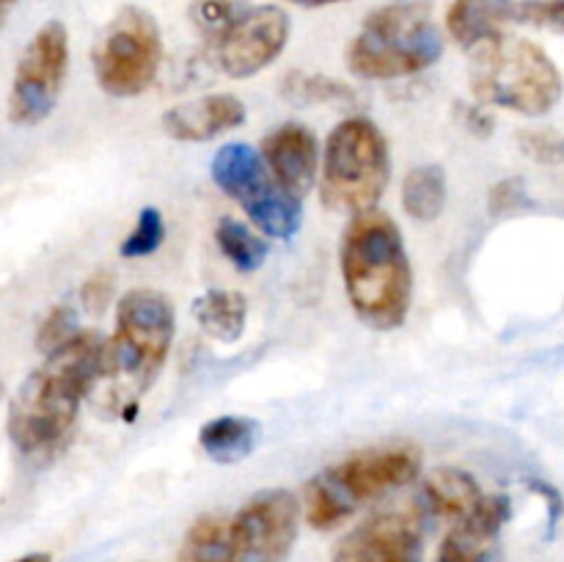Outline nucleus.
<instances>
[{"label":"nucleus","instance_id":"obj_26","mask_svg":"<svg viewBox=\"0 0 564 562\" xmlns=\"http://www.w3.org/2000/svg\"><path fill=\"white\" fill-rule=\"evenodd\" d=\"M165 240V218L158 207H143L138 213L135 226H132L130 235L124 237V242L119 246V253L124 259H143L152 257Z\"/></svg>","mask_w":564,"mask_h":562},{"label":"nucleus","instance_id":"obj_1","mask_svg":"<svg viewBox=\"0 0 564 562\" xmlns=\"http://www.w3.org/2000/svg\"><path fill=\"white\" fill-rule=\"evenodd\" d=\"M105 372V336L80 331L22 380L9 406L11 441L25 455H42L75 424L83 400L99 386Z\"/></svg>","mask_w":564,"mask_h":562},{"label":"nucleus","instance_id":"obj_14","mask_svg":"<svg viewBox=\"0 0 564 562\" xmlns=\"http://www.w3.org/2000/svg\"><path fill=\"white\" fill-rule=\"evenodd\" d=\"M264 165L286 193L303 198L319 176V141L306 125L286 121L268 132L259 147Z\"/></svg>","mask_w":564,"mask_h":562},{"label":"nucleus","instance_id":"obj_36","mask_svg":"<svg viewBox=\"0 0 564 562\" xmlns=\"http://www.w3.org/2000/svg\"><path fill=\"white\" fill-rule=\"evenodd\" d=\"M0 395H3V383H0Z\"/></svg>","mask_w":564,"mask_h":562},{"label":"nucleus","instance_id":"obj_25","mask_svg":"<svg viewBox=\"0 0 564 562\" xmlns=\"http://www.w3.org/2000/svg\"><path fill=\"white\" fill-rule=\"evenodd\" d=\"M251 9L248 0H191V20L204 39L215 42Z\"/></svg>","mask_w":564,"mask_h":562},{"label":"nucleus","instance_id":"obj_5","mask_svg":"<svg viewBox=\"0 0 564 562\" xmlns=\"http://www.w3.org/2000/svg\"><path fill=\"white\" fill-rule=\"evenodd\" d=\"M441 55L444 36L430 0H394L364 20L347 47V66L361 80H397L430 69Z\"/></svg>","mask_w":564,"mask_h":562},{"label":"nucleus","instance_id":"obj_31","mask_svg":"<svg viewBox=\"0 0 564 562\" xmlns=\"http://www.w3.org/2000/svg\"><path fill=\"white\" fill-rule=\"evenodd\" d=\"M527 198V187H523V180L518 176H510V180H501L490 187V196H488V209L494 215H507V213H516L518 207L523 204Z\"/></svg>","mask_w":564,"mask_h":562},{"label":"nucleus","instance_id":"obj_27","mask_svg":"<svg viewBox=\"0 0 564 562\" xmlns=\"http://www.w3.org/2000/svg\"><path fill=\"white\" fill-rule=\"evenodd\" d=\"M80 323H77V309L69 303H58L44 314V320L36 328V347L47 356V353L58 350L66 342L75 339L80 334Z\"/></svg>","mask_w":564,"mask_h":562},{"label":"nucleus","instance_id":"obj_33","mask_svg":"<svg viewBox=\"0 0 564 562\" xmlns=\"http://www.w3.org/2000/svg\"><path fill=\"white\" fill-rule=\"evenodd\" d=\"M292 6H303V9H323V6H334V3H345V0H286Z\"/></svg>","mask_w":564,"mask_h":562},{"label":"nucleus","instance_id":"obj_16","mask_svg":"<svg viewBox=\"0 0 564 562\" xmlns=\"http://www.w3.org/2000/svg\"><path fill=\"white\" fill-rule=\"evenodd\" d=\"M246 105L235 94H207L165 110L163 130L174 141L202 143L231 132L246 121Z\"/></svg>","mask_w":564,"mask_h":562},{"label":"nucleus","instance_id":"obj_7","mask_svg":"<svg viewBox=\"0 0 564 562\" xmlns=\"http://www.w3.org/2000/svg\"><path fill=\"white\" fill-rule=\"evenodd\" d=\"M391 182V149L367 116H350L330 130L319 169V202L330 213L375 209Z\"/></svg>","mask_w":564,"mask_h":562},{"label":"nucleus","instance_id":"obj_19","mask_svg":"<svg viewBox=\"0 0 564 562\" xmlns=\"http://www.w3.org/2000/svg\"><path fill=\"white\" fill-rule=\"evenodd\" d=\"M259 433H262V428H259L257 419L224 413V417H215L202 424L198 446L207 452L209 461L231 466V463H242L257 450Z\"/></svg>","mask_w":564,"mask_h":562},{"label":"nucleus","instance_id":"obj_10","mask_svg":"<svg viewBox=\"0 0 564 562\" xmlns=\"http://www.w3.org/2000/svg\"><path fill=\"white\" fill-rule=\"evenodd\" d=\"M66 72H69V33L64 22L50 20L33 33L17 61L9 91L11 125H42L58 105Z\"/></svg>","mask_w":564,"mask_h":562},{"label":"nucleus","instance_id":"obj_29","mask_svg":"<svg viewBox=\"0 0 564 562\" xmlns=\"http://www.w3.org/2000/svg\"><path fill=\"white\" fill-rule=\"evenodd\" d=\"M512 20L564 33V0H523L512 6Z\"/></svg>","mask_w":564,"mask_h":562},{"label":"nucleus","instance_id":"obj_11","mask_svg":"<svg viewBox=\"0 0 564 562\" xmlns=\"http://www.w3.org/2000/svg\"><path fill=\"white\" fill-rule=\"evenodd\" d=\"M301 501L286 488L253 494L229 521L235 562H286L301 532Z\"/></svg>","mask_w":564,"mask_h":562},{"label":"nucleus","instance_id":"obj_30","mask_svg":"<svg viewBox=\"0 0 564 562\" xmlns=\"http://www.w3.org/2000/svg\"><path fill=\"white\" fill-rule=\"evenodd\" d=\"M113 290H116V281L110 270H97L94 275H88L80 287V301L88 312L99 314L108 309V303L113 301Z\"/></svg>","mask_w":564,"mask_h":562},{"label":"nucleus","instance_id":"obj_22","mask_svg":"<svg viewBox=\"0 0 564 562\" xmlns=\"http://www.w3.org/2000/svg\"><path fill=\"white\" fill-rule=\"evenodd\" d=\"M402 207L416 220H435L446 207L449 185H446V171L441 165L427 163L416 165L402 180Z\"/></svg>","mask_w":564,"mask_h":562},{"label":"nucleus","instance_id":"obj_24","mask_svg":"<svg viewBox=\"0 0 564 562\" xmlns=\"http://www.w3.org/2000/svg\"><path fill=\"white\" fill-rule=\"evenodd\" d=\"M215 242H218L220 253L235 264L242 273H251L259 270L268 259V240L262 237V231L253 229V226L242 224V220L224 215L215 226Z\"/></svg>","mask_w":564,"mask_h":562},{"label":"nucleus","instance_id":"obj_23","mask_svg":"<svg viewBox=\"0 0 564 562\" xmlns=\"http://www.w3.org/2000/svg\"><path fill=\"white\" fill-rule=\"evenodd\" d=\"M176 562H235L229 521L224 516H202L191 523Z\"/></svg>","mask_w":564,"mask_h":562},{"label":"nucleus","instance_id":"obj_35","mask_svg":"<svg viewBox=\"0 0 564 562\" xmlns=\"http://www.w3.org/2000/svg\"><path fill=\"white\" fill-rule=\"evenodd\" d=\"M14 6H17V0H0V28H3V22L9 20V14Z\"/></svg>","mask_w":564,"mask_h":562},{"label":"nucleus","instance_id":"obj_32","mask_svg":"<svg viewBox=\"0 0 564 562\" xmlns=\"http://www.w3.org/2000/svg\"><path fill=\"white\" fill-rule=\"evenodd\" d=\"M457 116H460V125L466 127V130L471 132V136L488 138L490 132H494L496 121H494V116H490L488 105H482V102H471V105L460 102V105H457Z\"/></svg>","mask_w":564,"mask_h":562},{"label":"nucleus","instance_id":"obj_2","mask_svg":"<svg viewBox=\"0 0 564 562\" xmlns=\"http://www.w3.org/2000/svg\"><path fill=\"white\" fill-rule=\"evenodd\" d=\"M347 301L367 328L397 331L411 314L413 268L400 224L383 209L352 215L339 242Z\"/></svg>","mask_w":564,"mask_h":562},{"label":"nucleus","instance_id":"obj_3","mask_svg":"<svg viewBox=\"0 0 564 562\" xmlns=\"http://www.w3.org/2000/svg\"><path fill=\"white\" fill-rule=\"evenodd\" d=\"M176 312L169 295L149 287H135L116 306V328L105 339L102 402L132 419L138 400L158 380L174 345ZM97 386V389H99Z\"/></svg>","mask_w":564,"mask_h":562},{"label":"nucleus","instance_id":"obj_34","mask_svg":"<svg viewBox=\"0 0 564 562\" xmlns=\"http://www.w3.org/2000/svg\"><path fill=\"white\" fill-rule=\"evenodd\" d=\"M11 562H53V556H50L47 551H31V554L17 556V560H11Z\"/></svg>","mask_w":564,"mask_h":562},{"label":"nucleus","instance_id":"obj_20","mask_svg":"<svg viewBox=\"0 0 564 562\" xmlns=\"http://www.w3.org/2000/svg\"><path fill=\"white\" fill-rule=\"evenodd\" d=\"M193 317L209 339L231 345L246 334L248 298L237 290H207L193 301Z\"/></svg>","mask_w":564,"mask_h":562},{"label":"nucleus","instance_id":"obj_28","mask_svg":"<svg viewBox=\"0 0 564 562\" xmlns=\"http://www.w3.org/2000/svg\"><path fill=\"white\" fill-rule=\"evenodd\" d=\"M518 143H521V152L538 163H564V132L560 130H523Z\"/></svg>","mask_w":564,"mask_h":562},{"label":"nucleus","instance_id":"obj_18","mask_svg":"<svg viewBox=\"0 0 564 562\" xmlns=\"http://www.w3.org/2000/svg\"><path fill=\"white\" fill-rule=\"evenodd\" d=\"M512 0H452L446 31L463 50H471L505 33V25L512 20Z\"/></svg>","mask_w":564,"mask_h":562},{"label":"nucleus","instance_id":"obj_6","mask_svg":"<svg viewBox=\"0 0 564 562\" xmlns=\"http://www.w3.org/2000/svg\"><path fill=\"white\" fill-rule=\"evenodd\" d=\"M468 77L477 102L521 116H545L562 99L560 66L529 39L499 33L468 50Z\"/></svg>","mask_w":564,"mask_h":562},{"label":"nucleus","instance_id":"obj_12","mask_svg":"<svg viewBox=\"0 0 564 562\" xmlns=\"http://www.w3.org/2000/svg\"><path fill=\"white\" fill-rule=\"evenodd\" d=\"M290 14L279 6L248 9L213 42V58L224 75L242 80L268 69L290 42Z\"/></svg>","mask_w":564,"mask_h":562},{"label":"nucleus","instance_id":"obj_4","mask_svg":"<svg viewBox=\"0 0 564 562\" xmlns=\"http://www.w3.org/2000/svg\"><path fill=\"white\" fill-rule=\"evenodd\" d=\"M422 472V452L411 444L372 446L314 474L303 488L301 512L312 529L345 523L367 501L411 485Z\"/></svg>","mask_w":564,"mask_h":562},{"label":"nucleus","instance_id":"obj_13","mask_svg":"<svg viewBox=\"0 0 564 562\" xmlns=\"http://www.w3.org/2000/svg\"><path fill=\"white\" fill-rule=\"evenodd\" d=\"M424 518L416 505L367 518L336 545L334 562H422Z\"/></svg>","mask_w":564,"mask_h":562},{"label":"nucleus","instance_id":"obj_9","mask_svg":"<svg viewBox=\"0 0 564 562\" xmlns=\"http://www.w3.org/2000/svg\"><path fill=\"white\" fill-rule=\"evenodd\" d=\"M94 77L110 97L130 99L158 80L163 64L160 25L141 6H124L99 33L91 53Z\"/></svg>","mask_w":564,"mask_h":562},{"label":"nucleus","instance_id":"obj_17","mask_svg":"<svg viewBox=\"0 0 564 562\" xmlns=\"http://www.w3.org/2000/svg\"><path fill=\"white\" fill-rule=\"evenodd\" d=\"M482 488L468 472L455 466H441L427 474L422 483L416 510L427 521H446L452 527L455 521L466 518L474 507L482 501Z\"/></svg>","mask_w":564,"mask_h":562},{"label":"nucleus","instance_id":"obj_8","mask_svg":"<svg viewBox=\"0 0 564 562\" xmlns=\"http://www.w3.org/2000/svg\"><path fill=\"white\" fill-rule=\"evenodd\" d=\"M213 182L242 207L262 235L290 240L303 224V204L275 182L259 149L251 143H226L215 152Z\"/></svg>","mask_w":564,"mask_h":562},{"label":"nucleus","instance_id":"obj_21","mask_svg":"<svg viewBox=\"0 0 564 562\" xmlns=\"http://www.w3.org/2000/svg\"><path fill=\"white\" fill-rule=\"evenodd\" d=\"M281 94L292 105H334V108L358 110L364 105L361 91L339 77L314 75V72H290L281 83Z\"/></svg>","mask_w":564,"mask_h":562},{"label":"nucleus","instance_id":"obj_15","mask_svg":"<svg viewBox=\"0 0 564 562\" xmlns=\"http://www.w3.org/2000/svg\"><path fill=\"white\" fill-rule=\"evenodd\" d=\"M510 499L507 496H482L477 507L466 518L455 521L441 540L435 562H490L494 543L510 521Z\"/></svg>","mask_w":564,"mask_h":562}]
</instances>
